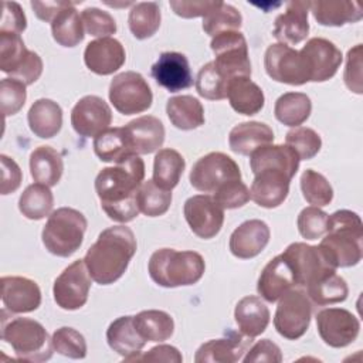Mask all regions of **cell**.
<instances>
[{
  "label": "cell",
  "mask_w": 363,
  "mask_h": 363,
  "mask_svg": "<svg viewBox=\"0 0 363 363\" xmlns=\"http://www.w3.org/2000/svg\"><path fill=\"white\" fill-rule=\"evenodd\" d=\"M241 170L234 159L223 152H210L201 156L190 170V184L203 193H214L230 180H240Z\"/></svg>",
  "instance_id": "obj_10"
},
{
  "label": "cell",
  "mask_w": 363,
  "mask_h": 363,
  "mask_svg": "<svg viewBox=\"0 0 363 363\" xmlns=\"http://www.w3.org/2000/svg\"><path fill=\"white\" fill-rule=\"evenodd\" d=\"M210 47L216 55L213 64L227 82L235 77H251L248 45L242 33H220L213 37Z\"/></svg>",
  "instance_id": "obj_7"
},
{
  "label": "cell",
  "mask_w": 363,
  "mask_h": 363,
  "mask_svg": "<svg viewBox=\"0 0 363 363\" xmlns=\"http://www.w3.org/2000/svg\"><path fill=\"white\" fill-rule=\"evenodd\" d=\"M41 72H43V60H41V57L37 52L30 51L28 55L26 57L24 62L11 75V78L18 79L26 85H31L41 77Z\"/></svg>",
  "instance_id": "obj_60"
},
{
  "label": "cell",
  "mask_w": 363,
  "mask_h": 363,
  "mask_svg": "<svg viewBox=\"0 0 363 363\" xmlns=\"http://www.w3.org/2000/svg\"><path fill=\"white\" fill-rule=\"evenodd\" d=\"M363 224L357 213L337 210L328 217L326 235L318 245L333 268L354 267L362 259Z\"/></svg>",
  "instance_id": "obj_3"
},
{
  "label": "cell",
  "mask_w": 363,
  "mask_h": 363,
  "mask_svg": "<svg viewBox=\"0 0 363 363\" xmlns=\"http://www.w3.org/2000/svg\"><path fill=\"white\" fill-rule=\"evenodd\" d=\"M282 255L294 271L296 286L306 288L323 277L336 272V268L328 262L318 245L292 242L285 248Z\"/></svg>",
  "instance_id": "obj_11"
},
{
  "label": "cell",
  "mask_w": 363,
  "mask_h": 363,
  "mask_svg": "<svg viewBox=\"0 0 363 363\" xmlns=\"http://www.w3.org/2000/svg\"><path fill=\"white\" fill-rule=\"evenodd\" d=\"M213 199L223 208H238L242 207L250 200L248 187L240 180H230L221 184L214 193Z\"/></svg>",
  "instance_id": "obj_54"
},
{
  "label": "cell",
  "mask_w": 363,
  "mask_h": 363,
  "mask_svg": "<svg viewBox=\"0 0 363 363\" xmlns=\"http://www.w3.org/2000/svg\"><path fill=\"white\" fill-rule=\"evenodd\" d=\"M112 111L109 105L96 95L82 96L71 111V125L84 138H95L109 128Z\"/></svg>",
  "instance_id": "obj_17"
},
{
  "label": "cell",
  "mask_w": 363,
  "mask_h": 363,
  "mask_svg": "<svg viewBox=\"0 0 363 363\" xmlns=\"http://www.w3.org/2000/svg\"><path fill=\"white\" fill-rule=\"evenodd\" d=\"M309 10L320 26L342 27L347 23H357L363 17L362 6L347 0H315L309 1Z\"/></svg>",
  "instance_id": "obj_29"
},
{
  "label": "cell",
  "mask_w": 363,
  "mask_h": 363,
  "mask_svg": "<svg viewBox=\"0 0 363 363\" xmlns=\"http://www.w3.org/2000/svg\"><path fill=\"white\" fill-rule=\"evenodd\" d=\"M136 238L126 225L105 228L84 257L89 277L99 285L118 281L136 252Z\"/></svg>",
  "instance_id": "obj_2"
},
{
  "label": "cell",
  "mask_w": 363,
  "mask_h": 363,
  "mask_svg": "<svg viewBox=\"0 0 363 363\" xmlns=\"http://www.w3.org/2000/svg\"><path fill=\"white\" fill-rule=\"evenodd\" d=\"M170 7L173 11L183 18H194V17H204L208 11H211L218 1H211V0H172Z\"/></svg>",
  "instance_id": "obj_59"
},
{
  "label": "cell",
  "mask_w": 363,
  "mask_h": 363,
  "mask_svg": "<svg viewBox=\"0 0 363 363\" xmlns=\"http://www.w3.org/2000/svg\"><path fill=\"white\" fill-rule=\"evenodd\" d=\"M30 50H27L20 34L0 33V69L13 75L24 62Z\"/></svg>",
  "instance_id": "obj_47"
},
{
  "label": "cell",
  "mask_w": 363,
  "mask_h": 363,
  "mask_svg": "<svg viewBox=\"0 0 363 363\" xmlns=\"http://www.w3.org/2000/svg\"><path fill=\"white\" fill-rule=\"evenodd\" d=\"M26 84L14 78H3L0 82V102L4 116L16 115L26 104Z\"/></svg>",
  "instance_id": "obj_53"
},
{
  "label": "cell",
  "mask_w": 363,
  "mask_h": 363,
  "mask_svg": "<svg viewBox=\"0 0 363 363\" xmlns=\"http://www.w3.org/2000/svg\"><path fill=\"white\" fill-rule=\"evenodd\" d=\"M136 203L139 211L145 216L159 217L169 210L172 204V193L170 190L159 187L153 180H146L138 190Z\"/></svg>",
  "instance_id": "obj_44"
},
{
  "label": "cell",
  "mask_w": 363,
  "mask_h": 363,
  "mask_svg": "<svg viewBox=\"0 0 363 363\" xmlns=\"http://www.w3.org/2000/svg\"><path fill=\"white\" fill-rule=\"evenodd\" d=\"M27 27V18L21 6L16 1H3L0 33L21 34Z\"/></svg>",
  "instance_id": "obj_56"
},
{
  "label": "cell",
  "mask_w": 363,
  "mask_h": 363,
  "mask_svg": "<svg viewBox=\"0 0 363 363\" xmlns=\"http://www.w3.org/2000/svg\"><path fill=\"white\" fill-rule=\"evenodd\" d=\"M81 20L84 24V30L92 35L105 38L111 34L116 33V21L108 13L96 7H88L81 13Z\"/></svg>",
  "instance_id": "obj_52"
},
{
  "label": "cell",
  "mask_w": 363,
  "mask_h": 363,
  "mask_svg": "<svg viewBox=\"0 0 363 363\" xmlns=\"http://www.w3.org/2000/svg\"><path fill=\"white\" fill-rule=\"evenodd\" d=\"M125 48L116 38H98L85 47L84 62L96 75H111L125 64Z\"/></svg>",
  "instance_id": "obj_21"
},
{
  "label": "cell",
  "mask_w": 363,
  "mask_h": 363,
  "mask_svg": "<svg viewBox=\"0 0 363 363\" xmlns=\"http://www.w3.org/2000/svg\"><path fill=\"white\" fill-rule=\"evenodd\" d=\"M54 352L69 357V359H84L86 356V342L82 333L69 326H62L57 329L51 336Z\"/></svg>",
  "instance_id": "obj_49"
},
{
  "label": "cell",
  "mask_w": 363,
  "mask_h": 363,
  "mask_svg": "<svg viewBox=\"0 0 363 363\" xmlns=\"http://www.w3.org/2000/svg\"><path fill=\"white\" fill-rule=\"evenodd\" d=\"M1 301L4 309L11 313H27L35 311L41 305V291L35 281L6 275L1 277Z\"/></svg>",
  "instance_id": "obj_18"
},
{
  "label": "cell",
  "mask_w": 363,
  "mask_h": 363,
  "mask_svg": "<svg viewBox=\"0 0 363 363\" xmlns=\"http://www.w3.org/2000/svg\"><path fill=\"white\" fill-rule=\"evenodd\" d=\"M241 24V13L234 6L223 1H218V4L203 17V30L211 37L224 31H238Z\"/></svg>",
  "instance_id": "obj_45"
},
{
  "label": "cell",
  "mask_w": 363,
  "mask_h": 363,
  "mask_svg": "<svg viewBox=\"0 0 363 363\" xmlns=\"http://www.w3.org/2000/svg\"><path fill=\"white\" fill-rule=\"evenodd\" d=\"M343 79L346 86L360 95L363 92L362 85V44H356L353 48L347 51L346 57V68L343 74Z\"/></svg>",
  "instance_id": "obj_55"
},
{
  "label": "cell",
  "mask_w": 363,
  "mask_h": 363,
  "mask_svg": "<svg viewBox=\"0 0 363 363\" xmlns=\"http://www.w3.org/2000/svg\"><path fill=\"white\" fill-rule=\"evenodd\" d=\"M0 163H1V187L0 191L3 196L10 194L16 191L23 180V173L20 166L9 157L7 155H0Z\"/></svg>",
  "instance_id": "obj_58"
},
{
  "label": "cell",
  "mask_w": 363,
  "mask_h": 363,
  "mask_svg": "<svg viewBox=\"0 0 363 363\" xmlns=\"http://www.w3.org/2000/svg\"><path fill=\"white\" fill-rule=\"evenodd\" d=\"M86 227L88 221L79 210L60 207L48 216L41 240L50 254L68 258L81 247Z\"/></svg>",
  "instance_id": "obj_5"
},
{
  "label": "cell",
  "mask_w": 363,
  "mask_h": 363,
  "mask_svg": "<svg viewBox=\"0 0 363 363\" xmlns=\"http://www.w3.org/2000/svg\"><path fill=\"white\" fill-rule=\"evenodd\" d=\"M106 342L109 347L126 362H133L146 345V340L142 339L135 329L133 316H121L115 319L106 330Z\"/></svg>",
  "instance_id": "obj_28"
},
{
  "label": "cell",
  "mask_w": 363,
  "mask_h": 363,
  "mask_svg": "<svg viewBox=\"0 0 363 363\" xmlns=\"http://www.w3.org/2000/svg\"><path fill=\"white\" fill-rule=\"evenodd\" d=\"M94 152L102 162H122L132 156L126 133L122 128H108L94 138Z\"/></svg>",
  "instance_id": "obj_40"
},
{
  "label": "cell",
  "mask_w": 363,
  "mask_h": 363,
  "mask_svg": "<svg viewBox=\"0 0 363 363\" xmlns=\"http://www.w3.org/2000/svg\"><path fill=\"white\" fill-rule=\"evenodd\" d=\"M143 179L145 163L138 155H132L98 173L95 191L102 210L111 220L129 223L139 214L136 194Z\"/></svg>",
  "instance_id": "obj_1"
},
{
  "label": "cell",
  "mask_w": 363,
  "mask_h": 363,
  "mask_svg": "<svg viewBox=\"0 0 363 363\" xmlns=\"http://www.w3.org/2000/svg\"><path fill=\"white\" fill-rule=\"evenodd\" d=\"M294 286H296L294 271L282 254L264 267L257 282V291L267 302H277Z\"/></svg>",
  "instance_id": "obj_26"
},
{
  "label": "cell",
  "mask_w": 363,
  "mask_h": 363,
  "mask_svg": "<svg viewBox=\"0 0 363 363\" xmlns=\"http://www.w3.org/2000/svg\"><path fill=\"white\" fill-rule=\"evenodd\" d=\"M227 98L231 108L241 115H255L265 104L262 89L250 77H235L228 81Z\"/></svg>",
  "instance_id": "obj_31"
},
{
  "label": "cell",
  "mask_w": 363,
  "mask_h": 363,
  "mask_svg": "<svg viewBox=\"0 0 363 363\" xmlns=\"http://www.w3.org/2000/svg\"><path fill=\"white\" fill-rule=\"evenodd\" d=\"M184 167V157L177 150L159 149L153 160V182L159 187L172 191L179 184Z\"/></svg>",
  "instance_id": "obj_38"
},
{
  "label": "cell",
  "mask_w": 363,
  "mask_h": 363,
  "mask_svg": "<svg viewBox=\"0 0 363 363\" xmlns=\"http://www.w3.org/2000/svg\"><path fill=\"white\" fill-rule=\"evenodd\" d=\"M27 121L30 130L35 136L41 139H50L61 130L62 109L52 99L40 98L30 106Z\"/></svg>",
  "instance_id": "obj_33"
},
{
  "label": "cell",
  "mask_w": 363,
  "mask_h": 363,
  "mask_svg": "<svg viewBox=\"0 0 363 363\" xmlns=\"http://www.w3.org/2000/svg\"><path fill=\"white\" fill-rule=\"evenodd\" d=\"M235 323L240 332L248 337H257L265 332L269 323V309L258 296L241 298L234 309Z\"/></svg>",
  "instance_id": "obj_32"
},
{
  "label": "cell",
  "mask_w": 363,
  "mask_h": 363,
  "mask_svg": "<svg viewBox=\"0 0 363 363\" xmlns=\"http://www.w3.org/2000/svg\"><path fill=\"white\" fill-rule=\"evenodd\" d=\"M252 337L245 335L235 333L233 330L225 332V337L211 339L203 343L196 354V363H234L242 359V354L247 353L248 346L251 345Z\"/></svg>",
  "instance_id": "obj_20"
},
{
  "label": "cell",
  "mask_w": 363,
  "mask_h": 363,
  "mask_svg": "<svg viewBox=\"0 0 363 363\" xmlns=\"http://www.w3.org/2000/svg\"><path fill=\"white\" fill-rule=\"evenodd\" d=\"M309 1L294 0L286 4L285 13L275 18L272 35L286 45H296L308 37Z\"/></svg>",
  "instance_id": "obj_24"
},
{
  "label": "cell",
  "mask_w": 363,
  "mask_h": 363,
  "mask_svg": "<svg viewBox=\"0 0 363 363\" xmlns=\"http://www.w3.org/2000/svg\"><path fill=\"white\" fill-rule=\"evenodd\" d=\"M285 145H288L298 155L299 160H309L319 153L322 147V139L313 129L306 126H296L288 130L285 136Z\"/></svg>",
  "instance_id": "obj_48"
},
{
  "label": "cell",
  "mask_w": 363,
  "mask_h": 363,
  "mask_svg": "<svg viewBox=\"0 0 363 363\" xmlns=\"http://www.w3.org/2000/svg\"><path fill=\"white\" fill-rule=\"evenodd\" d=\"M250 189V199L264 208H275L281 206L289 193L291 177L279 170L265 169L254 174Z\"/></svg>",
  "instance_id": "obj_25"
},
{
  "label": "cell",
  "mask_w": 363,
  "mask_h": 363,
  "mask_svg": "<svg viewBox=\"0 0 363 363\" xmlns=\"http://www.w3.org/2000/svg\"><path fill=\"white\" fill-rule=\"evenodd\" d=\"M54 196L48 186L34 183L26 187L18 199V210L28 220H41L51 214Z\"/></svg>",
  "instance_id": "obj_41"
},
{
  "label": "cell",
  "mask_w": 363,
  "mask_h": 363,
  "mask_svg": "<svg viewBox=\"0 0 363 363\" xmlns=\"http://www.w3.org/2000/svg\"><path fill=\"white\" fill-rule=\"evenodd\" d=\"M320 339L330 347L340 349L353 343L360 332L359 319L343 308H326L316 315Z\"/></svg>",
  "instance_id": "obj_14"
},
{
  "label": "cell",
  "mask_w": 363,
  "mask_h": 363,
  "mask_svg": "<svg viewBox=\"0 0 363 363\" xmlns=\"http://www.w3.org/2000/svg\"><path fill=\"white\" fill-rule=\"evenodd\" d=\"M152 77L169 92H179L193 85V75L184 54L176 51L162 52L152 65Z\"/></svg>",
  "instance_id": "obj_19"
},
{
  "label": "cell",
  "mask_w": 363,
  "mask_h": 363,
  "mask_svg": "<svg viewBox=\"0 0 363 363\" xmlns=\"http://www.w3.org/2000/svg\"><path fill=\"white\" fill-rule=\"evenodd\" d=\"M52 38L62 47H75L84 40V24L74 3H68L51 21Z\"/></svg>",
  "instance_id": "obj_37"
},
{
  "label": "cell",
  "mask_w": 363,
  "mask_h": 363,
  "mask_svg": "<svg viewBox=\"0 0 363 363\" xmlns=\"http://www.w3.org/2000/svg\"><path fill=\"white\" fill-rule=\"evenodd\" d=\"M1 339L11 346L18 359L28 362H45L54 352L45 328L30 318L3 320Z\"/></svg>",
  "instance_id": "obj_6"
},
{
  "label": "cell",
  "mask_w": 363,
  "mask_h": 363,
  "mask_svg": "<svg viewBox=\"0 0 363 363\" xmlns=\"http://www.w3.org/2000/svg\"><path fill=\"white\" fill-rule=\"evenodd\" d=\"M274 142L272 129L264 123L257 121L242 122L235 125L228 135V145L234 153L250 156L258 147L265 145H271Z\"/></svg>",
  "instance_id": "obj_30"
},
{
  "label": "cell",
  "mask_w": 363,
  "mask_h": 363,
  "mask_svg": "<svg viewBox=\"0 0 363 363\" xmlns=\"http://www.w3.org/2000/svg\"><path fill=\"white\" fill-rule=\"evenodd\" d=\"M69 1L58 0V1H38L33 0L31 7L35 13V16L43 21H52L54 17L68 4Z\"/></svg>",
  "instance_id": "obj_62"
},
{
  "label": "cell",
  "mask_w": 363,
  "mask_h": 363,
  "mask_svg": "<svg viewBox=\"0 0 363 363\" xmlns=\"http://www.w3.org/2000/svg\"><path fill=\"white\" fill-rule=\"evenodd\" d=\"M166 113L173 126L182 130H193L204 123V108L191 95L172 96L166 102Z\"/></svg>",
  "instance_id": "obj_34"
},
{
  "label": "cell",
  "mask_w": 363,
  "mask_h": 363,
  "mask_svg": "<svg viewBox=\"0 0 363 363\" xmlns=\"http://www.w3.org/2000/svg\"><path fill=\"white\" fill-rule=\"evenodd\" d=\"M123 129L130 152L138 156L159 150L164 142V126L160 119L152 115L139 116L128 122Z\"/></svg>",
  "instance_id": "obj_22"
},
{
  "label": "cell",
  "mask_w": 363,
  "mask_h": 363,
  "mask_svg": "<svg viewBox=\"0 0 363 363\" xmlns=\"http://www.w3.org/2000/svg\"><path fill=\"white\" fill-rule=\"evenodd\" d=\"M228 82L218 74L213 61L203 65L196 78V89L200 96L210 101L227 98Z\"/></svg>",
  "instance_id": "obj_50"
},
{
  "label": "cell",
  "mask_w": 363,
  "mask_h": 363,
  "mask_svg": "<svg viewBox=\"0 0 363 363\" xmlns=\"http://www.w3.org/2000/svg\"><path fill=\"white\" fill-rule=\"evenodd\" d=\"M91 279L84 259L69 264L54 281L52 295L55 303L65 311L82 308L88 301Z\"/></svg>",
  "instance_id": "obj_12"
},
{
  "label": "cell",
  "mask_w": 363,
  "mask_h": 363,
  "mask_svg": "<svg viewBox=\"0 0 363 363\" xmlns=\"http://www.w3.org/2000/svg\"><path fill=\"white\" fill-rule=\"evenodd\" d=\"M299 157L288 145H265L250 155V166L254 174L272 169L288 174L291 179L299 169Z\"/></svg>",
  "instance_id": "obj_27"
},
{
  "label": "cell",
  "mask_w": 363,
  "mask_h": 363,
  "mask_svg": "<svg viewBox=\"0 0 363 363\" xmlns=\"http://www.w3.org/2000/svg\"><path fill=\"white\" fill-rule=\"evenodd\" d=\"M160 7L155 1H140L133 4L129 11V30L138 40L152 37L160 27Z\"/></svg>",
  "instance_id": "obj_42"
},
{
  "label": "cell",
  "mask_w": 363,
  "mask_h": 363,
  "mask_svg": "<svg viewBox=\"0 0 363 363\" xmlns=\"http://www.w3.org/2000/svg\"><path fill=\"white\" fill-rule=\"evenodd\" d=\"M108 94L113 108L122 115L145 112L153 102V94L147 81L135 71H125L115 75Z\"/></svg>",
  "instance_id": "obj_8"
},
{
  "label": "cell",
  "mask_w": 363,
  "mask_h": 363,
  "mask_svg": "<svg viewBox=\"0 0 363 363\" xmlns=\"http://www.w3.org/2000/svg\"><path fill=\"white\" fill-rule=\"evenodd\" d=\"M312 102L303 92H285L281 95L274 106L275 118L291 128L302 125L311 115Z\"/></svg>",
  "instance_id": "obj_39"
},
{
  "label": "cell",
  "mask_w": 363,
  "mask_h": 363,
  "mask_svg": "<svg viewBox=\"0 0 363 363\" xmlns=\"http://www.w3.org/2000/svg\"><path fill=\"white\" fill-rule=\"evenodd\" d=\"M264 67L268 77L277 82L295 86L309 82L299 51L286 44H271L264 55Z\"/></svg>",
  "instance_id": "obj_15"
},
{
  "label": "cell",
  "mask_w": 363,
  "mask_h": 363,
  "mask_svg": "<svg viewBox=\"0 0 363 363\" xmlns=\"http://www.w3.org/2000/svg\"><path fill=\"white\" fill-rule=\"evenodd\" d=\"M309 81L325 82L335 77L343 55L342 51L329 40L313 37L299 51Z\"/></svg>",
  "instance_id": "obj_13"
},
{
  "label": "cell",
  "mask_w": 363,
  "mask_h": 363,
  "mask_svg": "<svg viewBox=\"0 0 363 363\" xmlns=\"http://www.w3.org/2000/svg\"><path fill=\"white\" fill-rule=\"evenodd\" d=\"M204 269L206 262L199 252L174 248L156 250L147 264L152 281L163 288L193 285L201 279Z\"/></svg>",
  "instance_id": "obj_4"
},
{
  "label": "cell",
  "mask_w": 363,
  "mask_h": 363,
  "mask_svg": "<svg viewBox=\"0 0 363 363\" xmlns=\"http://www.w3.org/2000/svg\"><path fill=\"white\" fill-rule=\"evenodd\" d=\"M271 231L265 221L254 218L240 224L230 235V251L240 259H250L262 252L269 242Z\"/></svg>",
  "instance_id": "obj_23"
},
{
  "label": "cell",
  "mask_w": 363,
  "mask_h": 363,
  "mask_svg": "<svg viewBox=\"0 0 363 363\" xmlns=\"http://www.w3.org/2000/svg\"><path fill=\"white\" fill-rule=\"evenodd\" d=\"M306 295L312 302L318 305H333L346 301L349 288L340 275L332 272L322 279L308 285Z\"/></svg>",
  "instance_id": "obj_43"
},
{
  "label": "cell",
  "mask_w": 363,
  "mask_h": 363,
  "mask_svg": "<svg viewBox=\"0 0 363 363\" xmlns=\"http://www.w3.org/2000/svg\"><path fill=\"white\" fill-rule=\"evenodd\" d=\"M278 301L274 316L277 332L288 340L302 337L306 333L312 318V305L306 292L301 289H289Z\"/></svg>",
  "instance_id": "obj_9"
},
{
  "label": "cell",
  "mask_w": 363,
  "mask_h": 363,
  "mask_svg": "<svg viewBox=\"0 0 363 363\" xmlns=\"http://www.w3.org/2000/svg\"><path fill=\"white\" fill-rule=\"evenodd\" d=\"M301 190L303 199L315 207L328 206L333 199V189L330 183L322 173L313 169H306L302 173Z\"/></svg>",
  "instance_id": "obj_46"
},
{
  "label": "cell",
  "mask_w": 363,
  "mask_h": 363,
  "mask_svg": "<svg viewBox=\"0 0 363 363\" xmlns=\"http://www.w3.org/2000/svg\"><path fill=\"white\" fill-rule=\"evenodd\" d=\"M328 214L319 207H305L296 220L299 234L306 240H318L326 234Z\"/></svg>",
  "instance_id": "obj_51"
},
{
  "label": "cell",
  "mask_w": 363,
  "mask_h": 363,
  "mask_svg": "<svg viewBox=\"0 0 363 363\" xmlns=\"http://www.w3.org/2000/svg\"><path fill=\"white\" fill-rule=\"evenodd\" d=\"M173 362V363H182L183 356L182 353L170 345H159L152 347L149 352L136 356L133 362Z\"/></svg>",
  "instance_id": "obj_61"
},
{
  "label": "cell",
  "mask_w": 363,
  "mask_h": 363,
  "mask_svg": "<svg viewBox=\"0 0 363 363\" xmlns=\"http://www.w3.org/2000/svg\"><path fill=\"white\" fill-rule=\"evenodd\" d=\"M183 213L193 234L203 240L216 237L224 223V208L208 194L189 197Z\"/></svg>",
  "instance_id": "obj_16"
},
{
  "label": "cell",
  "mask_w": 363,
  "mask_h": 363,
  "mask_svg": "<svg viewBox=\"0 0 363 363\" xmlns=\"http://www.w3.org/2000/svg\"><path fill=\"white\" fill-rule=\"evenodd\" d=\"M64 172L61 155L51 146H38L30 155V173L34 182L55 186Z\"/></svg>",
  "instance_id": "obj_35"
},
{
  "label": "cell",
  "mask_w": 363,
  "mask_h": 363,
  "mask_svg": "<svg viewBox=\"0 0 363 363\" xmlns=\"http://www.w3.org/2000/svg\"><path fill=\"white\" fill-rule=\"evenodd\" d=\"M133 325L136 332L146 342H164L174 330L173 318L159 309H147L133 316Z\"/></svg>",
  "instance_id": "obj_36"
},
{
  "label": "cell",
  "mask_w": 363,
  "mask_h": 363,
  "mask_svg": "<svg viewBox=\"0 0 363 363\" xmlns=\"http://www.w3.org/2000/svg\"><path fill=\"white\" fill-rule=\"evenodd\" d=\"M244 363H257V362H269V363H279L282 362V353L278 345H275L269 339L258 340L247 354L242 357Z\"/></svg>",
  "instance_id": "obj_57"
}]
</instances>
